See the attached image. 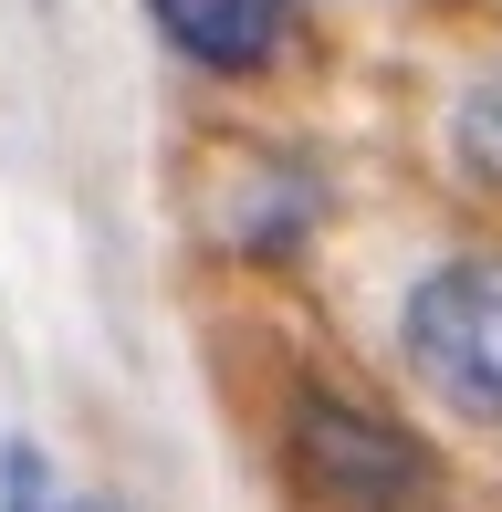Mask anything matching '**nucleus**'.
<instances>
[{"instance_id":"7","label":"nucleus","mask_w":502,"mask_h":512,"mask_svg":"<svg viewBox=\"0 0 502 512\" xmlns=\"http://www.w3.org/2000/svg\"><path fill=\"white\" fill-rule=\"evenodd\" d=\"M63 512H116V502H63Z\"/></svg>"},{"instance_id":"4","label":"nucleus","mask_w":502,"mask_h":512,"mask_svg":"<svg viewBox=\"0 0 502 512\" xmlns=\"http://www.w3.org/2000/svg\"><path fill=\"white\" fill-rule=\"evenodd\" d=\"M314 220V168H241V199H231V241L241 251H293Z\"/></svg>"},{"instance_id":"2","label":"nucleus","mask_w":502,"mask_h":512,"mask_svg":"<svg viewBox=\"0 0 502 512\" xmlns=\"http://www.w3.org/2000/svg\"><path fill=\"white\" fill-rule=\"evenodd\" d=\"M398 356L450 418L502 429V262L461 251V262L419 272L398 304Z\"/></svg>"},{"instance_id":"6","label":"nucleus","mask_w":502,"mask_h":512,"mask_svg":"<svg viewBox=\"0 0 502 512\" xmlns=\"http://www.w3.org/2000/svg\"><path fill=\"white\" fill-rule=\"evenodd\" d=\"M0 512H53V471H42L32 439H11V450H0Z\"/></svg>"},{"instance_id":"3","label":"nucleus","mask_w":502,"mask_h":512,"mask_svg":"<svg viewBox=\"0 0 502 512\" xmlns=\"http://www.w3.org/2000/svg\"><path fill=\"white\" fill-rule=\"evenodd\" d=\"M147 21L210 74H262L283 53V0H147Z\"/></svg>"},{"instance_id":"1","label":"nucleus","mask_w":502,"mask_h":512,"mask_svg":"<svg viewBox=\"0 0 502 512\" xmlns=\"http://www.w3.org/2000/svg\"><path fill=\"white\" fill-rule=\"evenodd\" d=\"M283 460H293V492L314 512H440V460L387 408L346 398V387H304L293 398Z\"/></svg>"},{"instance_id":"5","label":"nucleus","mask_w":502,"mask_h":512,"mask_svg":"<svg viewBox=\"0 0 502 512\" xmlns=\"http://www.w3.org/2000/svg\"><path fill=\"white\" fill-rule=\"evenodd\" d=\"M450 147H461V168L482 178V189H502V63L461 95V115H450Z\"/></svg>"}]
</instances>
